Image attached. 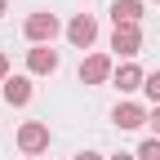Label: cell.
<instances>
[{"mask_svg": "<svg viewBox=\"0 0 160 160\" xmlns=\"http://www.w3.org/2000/svg\"><path fill=\"white\" fill-rule=\"evenodd\" d=\"M76 160H107V156H98V151H80Z\"/></svg>", "mask_w": 160, "mask_h": 160, "instance_id": "cell-15", "label": "cell"}, {"mask_svg": "<svg viewBox=\"0 0 160 160\" xmlns=\"http://www.w3.org/2000/svg\"><path fill=\"white\" fill-rule=\"evenodd\" d=\"M5 13H9V0H0V18H5Z\"/></svg>", "mask_w": 160, "mask_h": 160, "instance_id": "cell-17", "label": "cell"}, {"mask_svg": "<svg viewBox=\"0 0 160 160\" xmlns=\"http://www.w3.org/2000/svg\"><path fill=\"white\" fill-rule=\"evenodd\" d=\"M142 93H147L151 102L160 107V71H147V85H142Z\"/></svg>", "mask_w": 160, "mask_h": 160, "instance_id": "cell-12", "label": "cell"}, {"mask_svg": "<svg viewBox=\"0 0 160 160\" xmlns=\"http://www.w3.org/2000/svg\"><path fill=\"white\" fill-rule=\"evenodd\" d=\"M67 40H71L76 49H89L93 40H98V18L93 13H76L71 22H67Z\"/></svg>", "mask_w": 160, "mask_h": 160, "instance_id": "cell-5", "label": "cell"}, {"mask_svg": "<svg viewBox=\"0 0 160 160\" xmlns=\"http://www.w3.org/2000/svg\"><path fill=\"white\" fill-rule=\"evenodd\" d=\"M111 49L116 58H138L142 53V27H111Z\"/></svg>", "mask_w": 160, "mask_h": 160, "instance_id": "cell-4", "label": "cell"}, {"mask_svg": "<svg viewBox=\"0 0 160 160\" xmlns=\"http://www.w3.org/2000/svg\"><path fill=\"white\" fill-rule=\"evenodd\" d=\"M147 125L156 129V138H160V107H151V116H147Z\"/></svg>", "mask_w": 160, "mask_h": 160, "instance_id": "cell-13", "label": "cell"}, {"mask_svg": "<svg viewBox=\"0 0 160 160\" xmlns=\"http://www.w3.org/2000/svg\"><path fill=\"white\" fill-rule=\"evenodd\" d=\"M107 160H138V156H129V151H116V156H107Z\"/></svg>", "mask_w": 160, "mask_h": 160, "instance_id": "cell-16", "label": "cell"}, {"mask_svg": "<svg viewBox=\"0 0 160 160\" xmlns=\"http://www.w3.org/2000/svg\"><path fill=\"white\" fill-rule=\"evenodd\" d=\"M147 116H151V111H147L142 102H116L111 125H116V129H142V125H147Z\"/></svg>", "mask_w": 160, "mask_h": 160, "instance_id": "cell-6", "label": "cell"}, {"mask_svg": "<svg viewBox=\"0 0 160 160\" xmlns=\"http://www.w3.org/2000/svg\"><path fill=\"white\" fill-rule=\"evenodd\" d=\"M18 151H22V156H45L49 151V125L22 120V125H18Z\"/></svg>", "mask_w": 160, "mask_h": 160, "instance_id": "cell-2", "label": "cell"}, {"mask_svg": "<svg viewBox=\"0 0 160 160\" xmlns=\"http://www.w3.org/2000/svg\"><path fill=\"white\" fill-rule=\"evenodd\" d=\"M107 13H111V22H116V27H138L147 9H142V0H111V9H107Z\"/></svg>", "mask_w": 160, "mask_h": 160, "instance_id": "cell-8", "label": "cell"}, {"mask_svg": "<svg viewBox=\"0 0 160 160\" xmlns=\"http://www.w3.org/2000/svg\"><path fill=\"white\" fill-rule=\"evenodd\" d=\"M58 49H49V45H36V49H27V71L31 76H53L58 71Z\"/></svg>", "mask_w": 160, "mask_h": 160, "instance_id": "cell-7", "label": "cell"}, {"mask_svg": "<svg viewBox=\"0 0 160 160\" xmlns=\"http://www.w3.org/2000/svg\"><path fill=\"white\" fill-rule=\"evenodd\" d=\"M22 160H45V156H22Z\"/></svg>", "mask_w": 160, "mask_h": 160, "instance_id": "cell-18", "label": "cell"}, {"mask_svg": "<svg viewBox=\"0 0 160 160\" xmlns=\"http://www.w3.org/2000/svg\"><path fill=\"white\" fill-rule=\"evenodd\" d=\"M76 76H80V85L93 89V85H107V80L116 76V67H111L107 53H89V58H80V71H76Z\"/></svg>", "mask_w": 160, "mask_h": 160, "instance_id": "cell-3", "label": "cell"}, {"mask_svg": "<svg viewBox=\"0 0 160 160\" xmlns=\"http://www.w3.org/2000/svg\"><path fill=\"white\" fill-rule=\"evenodd\" d=\"M133 156H138V160H160V138H156V133H151V138H142V147H138Z\"/></svg>", "mask_w": 160, "mask_h": 160, "instance_id": "cell-11", "label": "cell"}, {"mask_svg": "<svg viewBox=\"0 0 160 160\" xmlns=\"http://www.w3.org/2000/svg\"><path fill=\"white\" fill-rule=\"evenodd\" d=\"M5 80H9V58L0 53V85H5Z\"/></svg>", "mask_w": 160, "mask_h": 160, "instance_id": "cell-14", "label": "cell"}, {"mask_svg": "<svg viewBox=\"0 0 160 160\" xmlns=\"http://www.w3.org/2000/svg\"><path fill=\"white\" fill-rule=\"evenodd\" d=\"M0 93H5V102H9V107H27V102H31V93H36V89H31V76H9L5 85H0Z\"/></svg>", "mask_w": 160, "mask_h": 160, "instance_id": "cell-9", "label": "cell"}, {"mask_svg": "<svg viewBox=\"0 0 160 160\" xmlns=\"http://www.w3.org/2000/svg\"><path fill=\"white\" fill-rule=\"evenodd\" d=\"M111 85H116L120 93H133V89H142V85H147V71L138 67V62H125V67H116Z\"/></svg>", "mask_w": 160, "mask_h": 160, "instance_id": "cell-10", "label": "cell"}, {"mask_svg": "<svg viewBox=\"0 0 160 160\" xmlns=\"http://www.w3.org/2000/svg\"><path fill=\"white\" fill-rule=\"evenodd\" d=\"M62 31H67V27L58 22L53 13H45V9H40V13H27V22H22V36L31 40V45H53Z\"/></svg>", "mask_w": 160, "mask_h": 160, "instance_id": "cell-1", "label": "cell"}]
</instances>
